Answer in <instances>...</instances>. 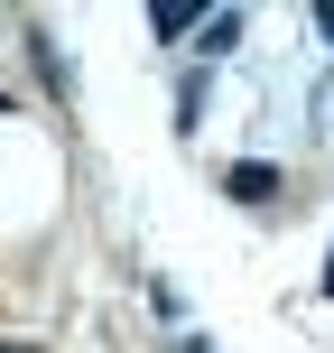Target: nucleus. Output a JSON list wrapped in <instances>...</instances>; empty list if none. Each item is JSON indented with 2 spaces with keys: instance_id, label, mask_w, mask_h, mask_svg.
<instances>
[{
  "instance_id": "1",
  "label": "nucleus",
  "mask_w": 334,
  "mask_h": 353,
  "mask_svg": "<svg viewBox=\"0 0 334 353\" xmlns=\"http://www.w3.org/2000/svg\"><path fill=\"white\" fill-rule=\"evenodd\" d=\"M0 353H37V344H28V335H0Z\"/></svg>"
}]
</instances>
